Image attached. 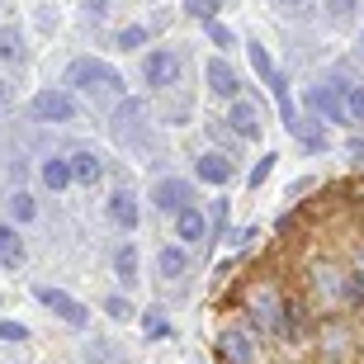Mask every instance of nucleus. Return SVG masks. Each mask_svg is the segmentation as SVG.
<instances>
[{"instance_id": "obj_1", "label": "nucleus", "mask_w": 364, "mask_h": 364, "mask_svg": "<svg viewBox=\"0 0 364 364\" xmlns=\"http://www.w3.org/2000/svg\"><path fill=\"white\" fill-rule=\"evenodd\" d=\"M251 67L260 71V81L270 85L274 105H279V123H284V128H298V109H294V100H289V81H284V71H274L270 53H265L260 43H251Z\"/></svg>"}, {"instance_id": "obj_2", "label": "nucleus", "mask_w": 364, "mask_h": 364, "mask_svg": "<svg viewBox=\"0 0 364 364\" xmlns=\"http://www.w3.org/2000/svg\"><path fill=\"white\" fill-rule=\"evenodd\" d=\"M67 85H100V90H119L123 76L114 67H105V62H95V57H81V62H71Z\"/></svg>"}, {"instance_id": "obj_3", "label": "nucleus", "mask_w": 364, "mask_h": 364, "mask_svg": "<svg viewBox=\"0 0 364 364\" xmlns=\"http://www.w3.org/2000/svg\"><path fill=\"white\" fill-rule=\"evenodd\" d=\"M33 119L71 123V119H76V100H71L67 90H43V95H33Z\"/></svg>"}, {"instance_id": "obj_4", "label": "nucleus", "mask_w": 364, "mask_h": 364, "mask_svg": "<svg viewBox=\"0 0 364 364\" xmlns=\"http://www.w3.org/2000/svg\"><path fill=\"white\" fill-rule=\"evenodd\" d=\"M218 355L228 364H251L256 360V341H251V331H242V326H228V331L218 336Z\"/></svg>"}, {"instance_id": "obj_5", "label": "nucleus", "mask_w": 364, "mask_h": 364, "mask_svg": "<svg viewBox=\"0 0 364 364\" xmlns=\"http://www.w3.org/2000/svg\"><path fill=\"white\" fill-rule=\"evenodd\" d=\"M308 109H312V114H322L326 123H346V119H350L346 105H341V95L331 90V85H312V90H308Z\"/></svg>"}, {"instance_id": "obj_6", "label": "nucleus", "mask_w": 364, "mask_h": 364, "mask_svg": "<svg viewBox=\"0 0 364 364\" xmlns=\"http://www.w3.org/2000/svg\"><path fill=\"white\" fill-rule=\"evenodd\" d=\"M38 298H43V303H48V308L57 312V317H67L71 326H85V322H90V312H85L81 303H76V298H67L62 289H48V284H43V289H38Z\"/></svg>"}, {"instance_id": "obj_7", "label": "nucleus", "mask_w": 364, "mask_h": 364, "mask_svg": "<svg viewBox=\"0 0 364 364\" xmlns=\"http://www.w3.org/2000/svg\"><path fill=\"white\" fill-rule=\"evenodd\" d=\"M189 203H194V189H189L185 180H161V185H156V208H161V213H180Z\"/></svg>"}, {"instance_id": "obj_8", "label": "nucleus", "mask_w": 364, "mask_h": 364, "mask_svg": "<svg viewBox=\"0 0 364 364\" xmlns=\"http://www.w3.org/2000/svg\"><path fill=\"white\" fill-rule=\"evenodd\" d=\"M194 166H199V176L208 180V185H228V180L237 176V166H232L228 156H223V151H203V156H199Z\"/></svg>"}, {"instance_id": "obj_9", "label": "nucleus", "mask_w": 364, "mask_h": 364, "mask_svg": "<svg viewBox=\"0 0 364 364\" xmlns=\"http://www.w3.org/2000/svg\"><path fill=\"white\" fill-rule=\"evenodd\" d=\"M228 123H232V133H237V137H260V114H256L251 100H237L232 114H228Z\"/></svg>"}, {"instance_id": "obj_10", "label": "nucleus", "mask_w": 364, "mask_h": 364, "mask_svg": "<svg viewBox=\"0 0 364 364\" xmlns=\"http://www.w3.org/2000/svg\"><path fill=\"white\" fill-rule=\"evenodd\" d=\"M203 76H208V90H213V95H228V100L237 95V85H242V81H237V71H232L223 57H213V62L203 67Z\"/></svg>"}, {"instance_id": "obj_11", "label": "nucleus", "mask_w": 364, "mask_h": 364, "mask_svg": "<svg viewBox=\"0 0 364 364\" xmlns=\"http://www.w3.org/2000/svg\"><path fill=\"white\" fill-rule=\"evenodd\" d=\"M176 71H180L176 53H166V48H161V53L147 57V81L151 85H171V81H176Z\"/></svg>"}, {"instance_id": "obj_12", "label": "nucleus", "mask_w": 364, "mask_h": 364, "mask_svg": "<svg viewBox=\"0 0 364 364\" xmlns=\"http://www.w3.org/2000/svg\"><path fill=\"white\" fill-rule=\"evenodd\" d=\"M109 218H114L119 228H137V199H133V189H114V199H109Z\"/></svg>"}, {"instance_id": "obj_13", "label": "nucleus", "mask_w": 364, "mask_h": 364, "mask_svg": "<svg viewBox=\"0 0 364 364\" xmlns=\"http://www.w3.org/2000/svg\"><path fill=\"white\" fill-rule=\"evenodd\" d=\"M176 232L185 237V242H203V232H208V218H203L199 208L189 203V208H180V213H176Z\"/></svg>"}, {"instance_id": "obj_14", "label": "nucleus", "mask_w": 364, "mask_h": 364, "mask_svg": "<svg viewBox=\"0 0 364 364\" xmlns=\"http://www.w3.org/2000/svg\"><path fill=\"white\" fill-rule=\"evenodd\" d=\"M100 176H105V166H100V156H95V151H76V156H71V180L95 185Z\"/></svg>"}, {"instance_id": "obj_15", "label": "nucleus", "mask_w": 364, "mask_h": 364, "mask_svg": "<svg viewBox=\"0 0 364 364\" xmlns=\"http://www.w3.org/2000/svg\"><path fill=\"white\" fill-rule=\"evenodd\" d=\"M0 265H10V270L24 265V242L14 237V228H0Z\"/></svg>"}, {"instance_id": "obj_16", "label": "nucleus", "mask_w": 364, "mask_h": 364, "mask_svg": "<svg viewBox=\"0 0 364 364\" xmlns=\"http://www.w3.org/2000/svg\"><path fill=\"white\" fill-rule=\"evenodd\" d=\"M43 185L48 189H67L71 185V161H43Z\"/></svg>"}, {"instance_id": "obj_17", "label": "nucleus", "mask_w": 364, "mask_h": 364, "mask_svg": "<svg viewBox=\"0 0 364 364\" xmlns=\"http://www.w3.org/2000/svg\"><path fill=\"white\" fill-rule=\"evenodd\" d=\"M156 265H161L166 279H180V274H185V251H180V246H161V260H156Z\"/></svg>"}, {"instance_id": "obj_18", "label": "nucleus", "mask_w": 364, "mask_h": 364, "mask_svg": "<svg viewBox=\"0 0 364 364\" xmlns=\"http://www.w3.org/2000/svg\"><path fill=\"white\" fill-rule=\"evenodd\" d=\"M341 105H346L350 119H364V85H346L341 90Z\"/></svg>"}, {"instance_id": "obj_19", "label": "nucleus", "mask_w": 364, "mask_h": 364, "mask_svg": "<svg viewBox=\"0 0 364 364\" xmlns=\"http://www.w3.org/2000/svg\"><path fill=\"white\" fill-rule=\"evenodd\" d=\"M114 270H119V279L133 284V274H137V251H133V246H123L119 256H114Z\"/></svg>"}, {"instance_id": "obj_20", "label": "nucleus", "mask_w": 364, "mask_h": 364, "mask_svg": "<svg viewBox=\"0 0 364 364\" xmlns=\"http://www.w3.org/2000/svg\"><path fill=\"white\" fill-rule=\"evenodd\" d=\"M10 213H14V223H28V218H33V199H28L24 189L10 194Z\"/></svg>"}, {"instance_id": "obj_21", "label": "nucleus", "mask_w": 364, "mask_h": 364, "mask_svg": "<svg viewBox=\"0 0 364 364\" xmlns=\"http://www.w3.org/2000/svg\"><path fill=\"white\" fill-rule=\"evenodd\" d=\"M218 5H223V0H185V10L194 14V19H213Z\"/></svg>"}, {"instance_id": "obj_22", "label": "nucleus", "mask_w": 364, "mask_h": 364, "mask_svg": "<svg viewBox=\"0 0 364 364\" xmlns=\"http://www.w3.org/2000/svg\"><path fill=\"white\" fill-rule=\"evenodd\" d=\"M142 43H147V28H142V24H128L119 33V48H142Z\"/></svg>"}, {"instance_id": "obj_23", "label": "nucleus", "mask_w": 364, "mask_h": 364, "mask_svg": "<svg viewBox=\"0 0 364 364\" xmlns=\"http://www.w3.org/2000/svg\"><path fill=\"white\" fill-rule=\"evenodd\" d=\"M0 57H5V62L19 57V33H14V28H0Z\"/></svg>"}, {"instance_id": "obj_24", "label": "nucleus", "mask_w": 364, "mask_h": 364, "mask_svg": "<svg viewBox=\"0 0 364 364\" xmlns=\"http://www.w3.org/2000/svg\"><path fill=\"white\" fill-rule=\"evenodd\" d=\"M341 294H346V303H364V274H350Z\"/></svg>"}, {"instance_id": "obj_25", "label": "nucleus", "mask_w": 364, "mask_h": 364, "mask_svg": "<svg viewBox=\"0 0 364 364\" xmlns=\"http://www.w3.org/2000/svg\"><path fill=\"white\" fill-rule=\"evenodd\" d=\"M203 28H208V38H213L218 48H232V33H228L223 24H213V19H203Z\"/></svg>"}, {"instance_id": "obj_26", "label": "nucleus", "mask_w": 364, "mask_h": 364, "mask_svg": "<svg viewBox=\"0 0 364 364\" xmlns=\"http://www.w3.org/2000/svg\"><path fill=\"white\" fill-rule=\"evenodd\" d=\"M274 161H279V156H260V161H256V171H251V185H260V180L270 176V171H274Z\"/></svg>"}, {"instance_id": "obj_27", "label": "nucleus", "mask_w": 364, "mask_h": 364, "mask_svg": "<svg viewBox=\"0 0 364 364\" xmlns=\"http://www.w3.org/2000/svg\"><path fill=\"white\" fill-rule=\"evenodd\" d=\"M105 312H109V317H128V312H133V303H128V298H109Z\"/></svg>"}, {"instance_id": "obj_28", "label": "nucleus", "mask_w": 364, "mask_h": 364, "mask_svg": "<svg viewBox=\"0 0 364 364\" xmlns=\"http://www.w3.org/2000/svg\"><path fill=\"white\" fill-rule=\"evenodd\" d=\"M24 336H28V331L19 322H0V341H24Z\"/></svg>"}, {"instance_id": "obj_29", "label": "nucleus", "mask_w": 364, "mask_h": 364, "mask_svg": "<svg viewBox=\"0 0 364 364\" xmlns=\"http://www.w3.org/2000/svg\"><path fill=\"white\" fill-rule=\"evenodd\" d=\"M147 336H166V322H161V317H156V312H151V317H147Z\"/></svg>"}, {"instance_id": "obj_30", "label": "nucleus", "mask_w": 364, "mask_h": 364, "mask_svg": "<svg viewBox=\"0 0 364 364\" xmlns=\"http://www.w3.org/2000/svg\"><path fill=\"white\" fill-rule=\"evenodd\" d=\"M85 10L90 14H109V0H85Z\"/></svg>"}, {"instance_id": "obj_31", "label": "nucleus", "mask_w": 364, "mask_h": 364, "mask_svg": "<svg viewBox=\"0 0 364 364\" xmlns=\"http://www.w3.org/2000/svg\"><path fill=\"white\" fill-rule=\"evenodd\" d=\"M331 5H336V14H346V10H350V0H331Z\"/></svg>"}, {"instance_id": "obj_32", "label": "nucleus", "mask_w": 364, "mask_h": 364, "mask_svg": "<svg viewBox=\"0 0 364 364\" xmlns=\"http://www.w3.org/2000/svg\"><path fill=\"white\" fill-rule=\"evenodd\" d=\"M274 5H284V10H294V5H303V0H274Z\"/></svg>"}, {"instance_id": "obj_33", "label": "nucleus", "mask_w": 364, "mask_h": 364, "mask_svg": "<svg viewBox=\"0 0 364 364\" xmlns=\"http://www.w3.org/2000/svg\"><path fill=\"white\" fill-rule=\"evenodd\" d=\"M0 100H5V81H0Z\"/></svg>"}]
</instances>
